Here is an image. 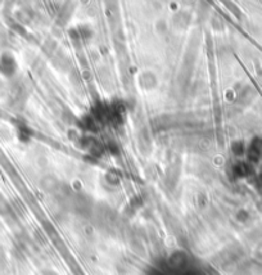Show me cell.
I'll return each instance as SVG.
<instances>
[{
	"label": "cell",
	"mask_w": 262,
	"mask_h": 275,
	"mask_svg": "<svg viewBox=\"0 0 262 275\" xmlns=\"http://www.w3.org/2000/svg\"><path fill=\"white\" fill-rule=\"evenodd\" d=\"M17 72V62L13 54L9 52H3L0 54V74L6 77L14 76Z\"/></svg>",
	"instance_id": "cell-1"
}]
</instances>
